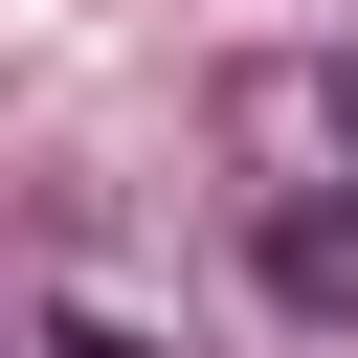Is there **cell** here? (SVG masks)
<instances>
[{
    "instance_id": "obj_1",
    "label": "cell",
    "mask_w": 358,
    "mask_h": 358,
    "mask_svg": "<svg viewBox=\"0 0 358 358\" xmlns=\"http://www.w3.org/2000/svg\"><path fill=\"white\" fill-rule=\"evenodd\" d=\"M246 268H268L291 336H358V201H336V179H291V201L246 224Z\"/></svg>"
},
{
    "instance_id": "obj_2",
    "label": "cell",
    "mask_w": 358,
    "mask_h": 358,
    "mask_svg": "<svg viewBox=\"0 0 358 358\" xmlns=\"http://www.w3.org/2000/svg\"><path fill=\"white\" fill-rule=\"evenodd\" d=\"M45 358H157V336H134V313H45Z\"/></svg>"
},
{
    "instance_id": "obj_3",
    "label": "cell",
    "mask_w": 358,
    "mask_h": 358,
    "mask_svg": "<svg viewBox=\"0 0 358 358\" xmlns=\"http://www.w3.org/2000/svg\"><path fill=\"white\" fill-rule=\"evenodd\" d=\"M336 157H358V45H336Z\"/></svg>"
}]
</instances>
